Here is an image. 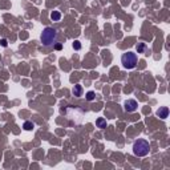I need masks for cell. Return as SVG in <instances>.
Returning a JSON list of instances; mask_svg holds the SVG:
<instances>
[{"instance_id": "cell-1", "label": "cell", "mask_w": 170, "mask_h": 170, "mask_svg": "<svg viewBox=\"0 0 170 170\" xmlns=\"http://www.w3.org/2000/svg\"><path fill=\"white\" fill-rule=\"evenodd\" d=\"M133 153L137 157H145L150 153V143L149 141L143 140V138H138L134 143H133Z\"/></svg>"}, {"instance_id": "cell-2", "label": "cell", "mask_w": 170, "mask_h": 170, "mask_svg": "<svg viewBox=\"0 0 170 170\" xmlns=\"http://www.w3.org/2000/svg\"><path fill=\"white\" fill-rule=\"evenodd\" d=\"M40 40H41L43 45L51 47V45H53L57 40V31L53 29L52 27L44 28V31L41 32V36H40Z\"/></svg>"}, {"instance_id": "cell-3", "label": "cell", "mask_w": 170, "mask_h": 170, "mask_svg": "<svg viewBox=\"0 0 170 170\" xmlns=\"http://www.w3.org/2000/svg\"><path fill=\"white\" fill-rule=\"evenodd\" d=\"M137 55L133 53V52H126V53H124L122 56H121V64H122V66L125 69H133L136 68V65H137Z\"/></svg>"}, {"instance_id": "cell-4", "label": "cell", "mask_w": 170, "mask_h": 170, "mask_svg": "<svg viewBox=\"0 0 170 170\" xmlns=\"http://www.w3.org/2000/svg\"><path fill=\"white\" fill-rule=\"evenodd\" d=\"M61 113H64L69 120H73V117L77 116L80 117L81 120H84V116H85V112L81 109V108L76 106V105H69L68 108H63L61 109Z\"/></svg>"}, {"instance_id": "cell-5", "label": "cell", "mask_w": 170, "mask_h": 170, "mask_svg": "<svg viewBox=\"0 0 170 170\" xmlns=\"http://www.w3.org/2000/svg\"><path fill=\"white\" fill-rule=\"evenodd\" d=\"M124 108H125V111L129 112V113H132V112H136L138 108V104L136 100L130 99V100H126L125 102H124Z\"/></svg>"}, {"instance_id": "cell-6", "label": "cell", "mask_w": 170, "mask_h": 170, "mask_svg": "<svg viewBox=\"0 0 170 170\" xmlns=\"http://www.w3.org/2000/svg\"><path fill=\"white\" fill-rule=\"evenodd\" d=\"M157 116L161 117L162 120L167 118V117H169V108L167 106H161L158 111H157Z\"/></svg>"}, {"instance_id": "cell-7", "label": "cell", "mask_w": 170, "mask_h": 170, "mask_svg": "<svg viewBox=\"0 0 170 170\" xmlns=\"http://www.w3.org/2000/svg\"><path fill=\"white\" fill-rule=\"evenodd\" d=\"M138 53H143V55H148V47L145 43H138L137 47H136Z\"/></svg>"}, {"instance_id": "cell-8", "label": "cell", "mask_w": 170, "mask_h": 170, "mask_svg": "<svg viewBox=\"0 0 170 170\" xmlns=\"http://www.w3.org/2000/svg\"><path fill=\"white\" fill-rule=\"evenodd\" d=\"M96 126L100 129H105L106 128V120L104 118V117H100V118L96 120Z\"/></svg>"}, {"instance_id": "cell-9", "label": "cell", "mask_w": 170, "mask_h": 170, "mask_svg": "<svg viewBox=\"0 0 170 170\" xmlns=\"http://www.w3.org/2000/svg\"><path fill=\"white\" fill-rule=\"evenodd\" d=\"M72 93H73L75 97H80V96H83V87H81V85H75L73 89H72Z\"/></svg>"}, {"instance_id": "cell-10", "label": "cell", "mask_w": 170, "mask_h": 170, "mask_svg": "<svg viewBox=\"0 0 170 170\" xmlns=\"http://www.w3.org/2000/svg\"><path fill=\"white\" fill-rule=\"evenodd\" d=\"M51 19H52L53 21H59L60 19H61V13H60L59 11H53V12L51 13Z\"/></svg>"}, {"instance_id": "cell-11", "label": "cell", "mask_w": 170, "mask_h": 170, "mask_svg": "<svg viewBox=\"0 0 170 170\" xmlns=\"http://www.w3.org/2000/svg\"><path fill=\"white\" fill-rule=\"evenodd\" d=\"M23 128L25 129V130H32V129L35 128V124H33L32 121H25V122L23 124Z\"/></svg>"}, {"instance_id": "cell-12", "label": "cell", "mask_w": 170, "mask_h": 170, "mask_svg": "<svg viewBox=\"0 0 170 170\" xmlns=\"http://www.w3.org/2000/svg\"><path fill=\"white\" fill-rule=\"evenodd\" d=\"M85 99H87L88 101H93V100L96 99V93L93 92V90H89V92L87 93V96H85Z\"/></svg>"}, {"instance_id": "cell-13", "label": "cell", "mask_w": 170, "mask_h": 170, "mask_svg": "<svg viewBox=\"0 0 170 170\" xmlns=\"http://www.w3.org/2000/svg\"><path fill=\"white\" fill-rule=\"evenodd\" d=\"M73 49H76V51H78V49H81V43L78 41V40H76V41L73 43Z\"/></svg>"}, {"instance_id": "cell-14", "label": "cell", "mask_w": 170, "mask_h": 170, "mask_svg": "<svg viewBox=\"0 0 170 170\" xmlns=\"http://www.w3.org/2000/svg\"><path fill=\"white\" fill-rule=\"evenodd\" d=\"M0 44H1V47H7V45H8V43H7L6 39H3L1 41H0Z\"/></svg>"}, {"instance_id": "cell-15", "label": "cell", "mask_w": 170, "mask_h": 170, "mask_svg": "<svg viewBox=\"0 0 170 170\" xmlns=\"http://www.w3.org/2000/svg\"><path fill=\"white\" fill-rule=\"evenodd\" d=\"M55 48H56L57 51H60V49L63 48V44H56V45H55Z\"/></svg>"}]
</instances>
